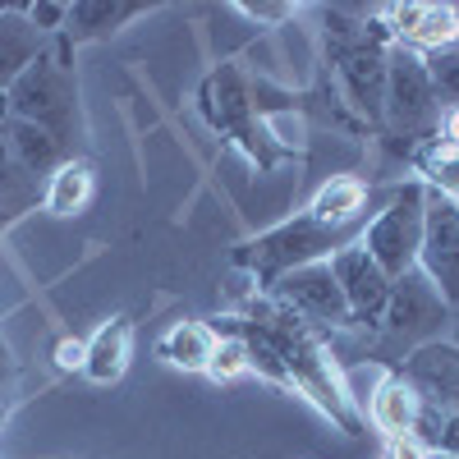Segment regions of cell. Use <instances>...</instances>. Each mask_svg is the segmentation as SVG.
<instances>
[{"mask_svg":"<svg viewBox=\"0 0 459 459\" xmlns=\"http://www.w3.org/2000/svg\"><path fill=\"white\" fill-rule=\"evenodd\" d=\"M423 212H428V188L423 184H404L400 194L386 203V212H377V221L363 230L368 257L391 281H400L404 272L418 266V248H423Z\"/></svg>","mask_w":459,"mask_h":459,"instance_id":"obj_4","label":"cell"},{"mask_svg":"<svg viewBox=\"0 0 459 459\" xmlns=\"http://www.w3.org/2000/svg\"><path fill=\"white\" fill-rule=\"evenodd\" d=\"M92 198V166L88 161H65L51 179H47V194H42V207L51 216H74V212H83Z\"/></svg>","mask_w":459,"mask_h":459,"instance_id":"obj_19","label":"cell"},{"mask_svg":"<svg viewBox=\"0 0 459 459\" xmlns=\"http://www.w3.org/2000/svg\"><path fill=\"white\" fill-rule=\"evenodd\" d=\"M446 317H450V303L437 294V285L418 266L404 272L400 281H391V299H386V313H381L391 344H413L418 350V344L437 340Z\"/></svg>","mask_w":459,"mask_h":459,"instance_id":"obj_5","label":"cell"},{"mask_svg":"<svg viewBox=\"0 0 459 459\" xmlns=\"http://www.w3.org/2000/svg\"><path fill=\"white\" fill-rule=\"evenodd\" d=\"M23 14H28V23L42 32V37H60L65 23H69V5H60V0H42V5H28Z\"/></svg>","mask_w":459,"mask_h":459,"instance_id":"obj_27","label":"cell"},{"mask_svg":"<svg viewBox=\"0 0 459 459\" xmlns=\"http://www.w3.org/2000/svg\"><path fill=\"white\" fill-rule=\"evenodd\" d=\"M5 115H14L23 125H37L69 152L74 134H79V79H74V65H69L65 32L51 37V47L5 92Z\"/></svg>","mask_w":459,"mask_h":459,"instance_id":"obj_1","label":"cell"},{"mask_svg":"<svg viewBox=\"0 0 459 459\" xmlns=\"http://www.w3.org/2000/svg\"><path fill=\"white\" fill-rule=\"evenodd\" d=\"M326 262H331V276H335L344 303H350V317L354 322H381L386 299H391V276L368 257V248L363 244H350V248H340Z\"/></svg>","mask_w":459,"mask_h":459,"instance_id":"obj_10","label":"cell"},{"mask_svg":"<svg viewBox=\"0 0 459 459\" xmlns=\"http://www.w3.org/2000/svg\"><path fill=\"white\" fill-rule=\"evenodd\" d=\"M386 459H432V450L418 437H391L386 441Z\"/></svg>","mask_w":459,"mask_h":459,"instance_id":"obj_29","label":"cell"},{"mask_svg":"<svg viewBox=\"0 0 459 459\" xmlns=\"http://www.w3.org/2000/svg\"><path fill=\"white\" fill-rule=\"evenodd\" d=\"M344 79H350L354 101L368 106L372 115L386 106V56H377V51H359V56H350V65H344Z\"/></svg>","mask_w":459,"mask_h":459,"instance_id":"obj_21","label":"cell"},{"mask_svg":"<svg viewBox=\"0 0 459 459\" xmlns=\"http://www.w3.org/2000/svg\"><path fill=\"white\" fill-rule=\"evenodd\" d=\"M391 23L409 47L441 51V56L459 47V5H437V0H423V5H395Z\"/></svg>","mask_w":459,"mask_h":459,"instance_id":"obj_11","label":"cell"},{"mask_svg":"<svg viewBox=\"0 0 459 459\" xmlns=\"http://www.w3.org/2000/svg\"><path fill=\"white\" fill-rule=\"evenodd\" d=\"M212 92H216V125H225V129H239L244 138H248V97H244V83H239V74L235 69H221L216 79H212Z\"/></svg>","mask_w":459,"mask_h":459,"instance_id":"obj_22","label":"cell"},{"mask_svg":"<svg viewBox=\"0 0 459 459\" xmlns=\"http://www.w3.org/2000/svg\"><path fill=\"white\" fill-rule=\"evenodd\" d=\"M134 14H143V5H125V0H79V5H69V23H65V37L74 42H88V37H106L115 32L120 23H129Z\"/></svg>","mask_w":459,"mask_h":459,"instance_id":"obj_18","label":"cell"},{"mask_svg":"<svg viewBox=\"0 0 459 459\" xmlns=\"http://www.w3.org/2000/svg\"><path fill=\"white\" fill-rule=\"evenodd\" d=\"M129 359H134V326H129V317H110V322L88 340L83 377L92 381V386H110V381L125 377Z\"/></svg>","mask_w":459,"mask_h":459,"instance_id":"obj_15","label":"cell"},{"mask_svg":"<svg viewBox=\"0 0 459 459\" xmlns=\"http://www.w3.org/2000/svg\"><path fill=\"white\" fill-rule=\"evenodd\" d=\"M248 368V340L244 335H225V340H216V354H212V377L216 381H230V377H239Z\"/></svg>","mask_w":459,"mask_h":459,"instance_id":"obj_23","label":"cell"},{"mask_svg":"<svg viewBox=\"0 0 459 459\" xmlns=\"http://www.w3.org/2000/svg\"><path fill=\"white\" fill-rule=\"evenodd\" d=\"M441 125H446V143L459 147V106H450V110L441 115Z\"/></svg>","mask_w":459,"mask_h":459,"instance_id":"obj_30","label":"cell"},{"mask_svg":"<svg viewBox=\"0 0 459 459\" xmlns=\"http://www.w3.org/2000/svg\"><path fill=\"white\" fill-rule=\"evenodd\" d=\"M0 138H5L10 157H14L28 175H37V179H51V175L69 161V152H65L51 134H42L37 125L14 120V115H0Z\"/></svg>","mask_w":459,"mask_h":459,"instance_id":"obj_14","label":"cell"},{"mask_svg":"<svg viewBox=\"0 0 459 459\" xmlns=\"http://www.w3.org/2000/svg\"><path fill=\"white\" fill-rule=\"evenodd\" d=\"M14 400H19V368H14V354H10L5 335H0V428H5Z\"/></svg>","mask_w":459,"mask_h":459,"instance_id":"obj_25","label":"cell"},{"mask_svg":"<svg viewBox=\"0 0 459 459\" xmlns=\"http://www.w3.org/2000/svg\"><path fill=\"white\" fill-rule=\"evenodd\" d=\"M368 418L377 432L391 437H413L418 432V418H423V400L413 395V386L404 377H381L377 391L368 395Z\"/></svg>","mask_w":459,"mask_h":459,"instance_id":"obj_13","label":"cell"},{"mask_svg":"<svg viewBox=\"0 0 459 459\" xmlns=\"http://www.w3.org/2000/svg\"><path fill=\"white\" fill-rule=\"evenodd\" d=\"M276 299L285 303L290 313L308 317V322H326V326H350V303H344L335 276H331V262H308V266H294L276 281Z\"/></svg>","mask_w":459,"mask_h":459,"instance_id":"obj_8","label":"cell"},{"mask_svg":"<svg viewBox=\"0 0 459 459\" xmlns=\"http://www.w3.org/2000/svg\"><path fill=\"white\" fill-rule=\"evenodd\" d=\"M437 88H432V74H428V60L409 51V47H395L386 56V110L395 129L404 134H418L437 125Z\"/></svg>","mask_w":459,"mask_h":459,"instance_id":"obj_7","label":"cell"},{"mask_svg":"<svg viewBox=\"0 0 459 459\" xmlns=\"http://www.w3.org/2000/svg\"><path fill=\"white\" fill-rule=\"evenodd\" d=\"M413 395L423 400V409H437V413H459V344H446V340H428L404 359V372H400Z\"/></svg>","mask_w":459,"mask_h":459,"instance_id":"obj_9","label":"cell"},{"mask_svg":"<svg viewBox=\"0 0 459 459\" xmlns=\"http://www.w3.org/2000/svg\"><path fill=\"white\" fill-rule=\"evenodd\" d=\"M428 179H432V188L437 194H446V198H455L459 203V147H441L437 157L428 161Z\"/></svg>","mask_w":459,"mask_h":459,"instance_id":"obj_24","label":"cell"},{"mask_svg":"<svg viewBox=\"0 0 459 459\" xmlns=\"http://www.w3.org/2000/svg\"><path fill=\"white\" fill-rule=\"evenodd\" d=\"M359 239V221L350 225H322L313 216H299L290 225H276V230H266L262 239H253L239 262L253 266V272L262 281H281L285 272H294V266H308V262H326V253L335 257L340 248H350Z\"/></svg>","mask_w":459,"mask_h":459,"instance_id":"obj_2","label":"cell"},{"mask_svg":"<svg viewBox=\"0 0 459 459\" xmlns=\"http://www.w3.org/2000/svg\"><path fill=\"white\" fill-rule=\"evenodd\" d=\"M432 459H450V455H432Z\"/></svg>","mask_w":459,"mask_h":459,"instance_id":"obj_32","label":"cell"},{"mask_svg":"<svg viewBox=\"0 0 459 459\" xmlns=\"http://www.w3.org/2000/svg\"><path fill=\"white\" fill-rule=\"evenodd\" d=\"M262 340L272 344V354L281 359L285 368V381H294V386L308 391L335 423L344 432H354V413L350 404H344V386H335V377H326V363H322V350L308 340V331H303L294 317H266V331Z\"/></svg>","mask_w":459,"mask_h":459,"instance_id":"obj_3","label":"cell"},{"mask_svg":"<svg viewBox=\"0 0 459 459\" xmlns=\"http://www.w3.org/2000/svg\"><path fill=\"white\" fill-rule=\"evenodd\" d=\"M42 194H47V179L28 175V170H23V166L10 157L5 138H0V221H14V216H23L28 207L42 203Z\"/></svg>","mask_w":459,"mask_h":459,"instance_id":"obj_17","label":"cell"},{"mask_svg":"<svg viewBox=\"0 0 459 459\" xmlns=\"http://www.w3.org/2000/svg\"><path fill=\"white\" fill-rule=\"evenodd\" d=\"M428 74H432V88H437V97H450V101L459 106V51L437 56V60L428 65Z\"/></svg>","mask_w":459,"mask_h":459,"instance_id":"obj_26","label":"cell"},{"mask_svg":"<svg viewBox=\"0 0 459 459\" xmlns=\"http://www.w3.org/2000/svg\"><path fill=\"white\" fill-rule=\"evenodd\" d=\"M216 354V331L203 322H175L161 335V359L179 372H207Z\"/></svg>","mask_w":459,"mask_h":459,"instance_id":"obj_16","label":"cell"},{"mask_svg":"<svg viewBox=\"0 0 459 459\" xmlns=\"http://www.w3.org/2000/svg\"><path fill=\"white\" fill-rule=\"evenodd\" d=\"M83 359H88V340H60L56 344V368L60 372H83Z\"/></svg>","mask_w":459,"mask_h":459,"instance_id":"obj_28","label":"cell"},{"mask_svg":"<svg viewBox=\"0 0 459 459\" xmlns=\"http://www.w3.org/2000/svg\"><path fill=\"white\" fill-rule=\"evenodd\" d=\"M418 272L437 285V294L450 303V308H459V203L437 194V188H428Z\"/></svg>","mask_w":459,"mask_h":459,"instance_id":"obj_6","label":"cell"},{"mask_svg":"<svg viewBox=\"0 0 459 459\" xmlns=\"http://www.w3.org/2000/svg\"><path fill=\"white\" fill-rule=\"evenodd\" d=\"M244 14H253V19H281L285 5H244Z\"/></svg>","mask_w":459,"mask_h":459,"instance_id":"obj_31","label":"cell"},{"mask_svg":"<svg viewBox=\"0 0 459 459\" xmlns=\"http://www.w3.org/2000/svg\"><path fill=\"white\" fill-rule=\"evenodd\" d=\"M51 47V37H42L23 10H0V101L5 92L23 79V69Z\"/></svg>","mask_w":459,"mask_h":459,"instance_id":"obj_12","label":"cell"},{"mask_svg":"<svg viewBox=\"0 0 459 459\" xmlns=\"http://www.w3.org/2000/svg\"><path fill=\"white\" fill-rule=\"evenodd\" d=\"M363 203H368V184L354 179V175H340V179L322 184V194L313 198L308 216L322 221V225H350V221H359Z\"/></svg>","mask_w":459,"mask_h":459,"instance_id":"obj_20","label":"cell"}]
</instances>
